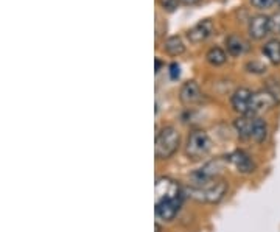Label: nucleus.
<instances>
[{
  "label": "nucleus",
  "mask_w": 280,
  "mask_h": 232,
  "mask_svg": "<svg viewBox=\"0 0 280 232\" xmlns=\"http://www.w3.org/2000/svg\"><path fill=\"white\" fill-rule=\"evenodd\" d=\"M266 89L277 98V101L280 103V81L277 80H269L266 84Z\"/></svg>",
  "instance_id": "19"
},
{
  "label": "nucleus",
  "mask_w": 280,
  "mask_h": 232,
  "mask_svg": "<svg viewBox=\"0 0 280 232\" xmlns=\"http://www.w3.org/2000/svg\"><path fill=\"white\" fill-rule=\"evenodd\" d=\"M271 33V17L266 14H257L249 20V36L260 41Z\"/></svg>",
  "instance_id": "5"
},
{
  "label": "nucleus",
  "mask_w": 280,
  "mask_h": 232,
  "mask_svg": "<svg viewBox=\"0 0 280 232\" xmlns=\"http://www.w3.org/2000/svg\"><path fill=\"white\" fill-rule=\"evenodd\" d=\"M263 53L272 66H280V41L269 39L263 46Z\"/></svg>",
  "instance_id": "14"
},
{
  "label": "nucleus",
  "mask_w": 280,
  "mask_h": 232,
  "mask_svg": "<svg viewBox=\"0 0 280 232\" xmlns=\"http://www.w3.org/2000/svg\"><path fill=\"white\" fill-rule=\"evenodd\" d=\"M269 134V126L266 123L265 119L262 117H255L252 119V133H251V139H254V142L257 143H263L266 142Z\"/></svg>",
  "instance_id": "12"
},
{
  "label": "nucleus",
  "mask_w": 280,
  "mask_h": 232,
  "mask_svg": "<svg viewBox=\"0 0 280 232\" xmlns=\"http://www.w3.org/2000/svg\"><path fill=\"white\" fill-rule=\"evenodd\" d=\"M181 75V67L178 62H173V64H170V78L171 80H178Z\"/></svg>",
  "instance_id": "23"
},
{
  "label": "nucleus",
  "mask_w": 280,
  "mask_h": 232,
  "mask_svg": "<svg viewBox=\"0 0 280 232\" xmlns=\"http://www.w3.org/2000/svg\"><path fill=\"white\" fill-rule=\"evenodd\" d=\"M252 91L248 88H238L230 98L232 108L235 112H238L240 115H251L249 114V104H251V98H252Z\"/></svg>",
  "instance_id": "7"
},
{
  "label": "nucleus",
  "mask_w": 280,
  "mask_h": 232,
  "mask_svg": "<svg viewBox=\"0 0 280 232\" xmlns=\"http://www.w3.org/2000/svg\"><path fill=\"white\" fill-rule=\"evenodd\" d=\"M206 59L210 66H223L224 62L227 61V53L221 49V47H212L209 49V52L206 53Z\"/></svg>",
  "instance_id": "17"
},
{
  "label": "nucleus",
  "mask_w": 280,
  "mask_h": 232,
  "mask_svg": "<svg viewBox=\"0 0 280 232\" xmlns=\"http://www.w3.org/2000/svg\"><path fill=\"white\" fill-rule=\"evenodd\" d=\"M246 70L251 72V73H265L266 72V67L262 64V62L258 61H251L246 64Z\"/></svg>",
  "instance_id": "18"
},
{
  "label": "nucleus",
  "mask_w": 280,
  "mask_h": 232,
  "mask_svg": "<svg viewBox=\"0 0 280 232\" xmlns=\"http://www.w3.org/2000/svg\"><path fill=\"white\" fill-rule=\"evenodd\" d=\"M212 33H213V24H212V20L206 19V20L198 22L193 28H190L187 33V37L190 42H193V44H199V42H204Z\"/></svg>",
  "instance_id": "10"
},
{
  "label": "nucleus",
  "mask_w": 280,
  "mask_h": 232,
  "mask_svg": "<svg viewBox=\"0 0 280 232\" xmlns=\"http://www.w3.org/2000/svg\"><path fill=\"white\" fill-rule=\"evenodd\" d=\"M156 232H161V226L157 223H156Z\"/></svg>",
  "instance_id": "26"
},
{
  "label": "nucleus",
  "mask_w": 280,
  "mask_h": 232,
  "mask_svg": "<svg viewBox=\"0 0 280 232\" xmlns=\"http://www.w3.org/2000/svg\"><path fill=\"white\" fill-rule=\"evenodd\" d=\"M182 200H162L156 201V217L162 221H173L179 212Z\"/></svg>",
  "instance_id": "6"
},
{
  "label": "nucleus",
  "mask_w": 280,
  "mask_h": 232,
  "mask_svg": "<svg viewBox=\"0 0 280 232\" xmlns=\"http://www.w3.org/2000/svg\"><path fill=\"white\" fill-rule=\"evenodd\" d=\"M203 190H204V201L206 203L217 204L227 195L229 184L224 179H218V181H213L210 185H206Z\"/></svg>",
  "instance_id": "8"
},
{
  "label": "nucleus",
  "mask_w": 280,
  "mask_h": 232,
  "mask_svg": "<svg viewBox=\"0 0 280 232\" xmlns=\"http://www.w3.org/2000/svg\"><path fill=\"white\" fill-rule=\"evenodd\" d=\"M201 89L198 86L196 81H185L181 88L179 92V98L184 104L187 106H191V104H196L201 100Z\"/></svg>",
  "instance_id": "11"
},
{
  "label": "nucleus",
  "mask_w": 280,
  "mask_h": 232,
  "mask_svg": "<svg viewBox=\"0 0 280 232\" xmlns=\"http://www.w3.org/2000/svg\"><path fill=\"white\" fill-rule=\"evenodd\" d=\"M277 98L268 91V89H262L252 94L251 98V104H249V114H257L262 111H269L274 106H277Z\"/></svg>",
  "instance_id": "4"
},
{
  "label": "nucleus",
  "mask_w": 280,
  "mask_h": 232,
  "mask_svg": "<svg viewBox=\"0 0 280 232\" xmlns=\"http://www.w3.org/2000/svg\"><path fill=\"white\" fill-rule=\"evenodd\" d=\"M184 190L179 184L168 176H161L156 179V201L162 200H182Z\"/></svg>",
  "instance_id": "3"
},
{
  "label": "nucleus",
  "mask_w": 280,
  "mask_h": 232,
  "mask_svg": "<svg viewBox=\"0 0 280 232\" xmlns=\"http://www.w3.org/2000/svg\"><path fill=\"white\" fill-rule=\"evenodd\" d=\"M165 52L170 56H179L185 52V46H184V41L179 36H171L165 41V46H164Z\"/></svg>",
  "instance_id": "16"
},
{
  "label": "nucleus",
  "mask_w": 280,
  "mask_h": 232,
  "mask_svg": "<svg viewBox=\"0 0 280 232\" xmlns=\"http://www.w3.org/2000/svg\"><path fill=\"white\" fill-rule=\"evenodd\" d=\"M179 2H181V0H159L161 7H162L164 10H167V11H173V10L178 7Z\"/></svg>",
  "instance_id": "22"
},
{
  "label": "nucleus",
  "mask_w": 280,
  "mask_h": 232,
  "mask_svg": "<svg viewBox=\"0 0 280 232\" xmlns=\"http://www.w3.org/2000/svg\"><path fill=\"white\" fill-rule=\"evenodd\" d=\"M229 162L236 168V172L245 173V175L252 173L255 170V162L243 150H236L232 154H229Z\"/></svg>",
  "instance_id": "9"
},
{
  "label": "nucleus",
  "mask_w": 280,
  "mask_h": 232,
  "mask_svg": "<svg viewBox=\"0 0 280 232\" xmlns=\"http://www.w3.org/2000/svg\"><path fill=\"white\" fill-rule=\"evenodd\" d=\"M212 148V142L209 134L204 130L190 131L185 143V154L188 159H201Z\"/></svg>",
  "instance_id": "2"
},
{
  "label": "nucleus",
  "mask_w": 280,
  "mask_h": 232,
  "mask_svg": "<svg viewBox=\"0 0 280 232\" xmlns=\"http://www.w3.org/2000/svg\"><path fill=\"white\" fill-rule=\"evenodd\" d=\"M233 128L242 139H249L252 133V119L248 115H240L233 122Z\"/></svg>",
  "instance_id": "15"
},
{
  "label": "nucleus",
  "mask_w": 280,
  "mask_h": 232,
  "mask_svg": "<svg viewBox=\"0 0 280 232\" xmlns=\"http://www.w3.org/2000/svg\"><path fill=\"white\" fill-rule=\"evenodd\" d=\"M226 49H227V53L230 56L236 58V56H242L246 53L248 44L243 37L236 36V34H230L229 37H226Z\"/></svg>",
  "instance_id": "13"
},
{
  "label": "nucleus",
  "mask_w": 280,
  "mask_h": 232,
  "mask_svg": "<svg viewBox=\"0 0 280 232\" xmlns=\"http://www.w3.org/2000/svg\"><path fill=\"white\" fill-rule=\"evenodd\" d=\"M161 66H162V62H161L159 59H156V73L161 70Z\"/></svg>",
  "instance_id": "25"
},
{
  "label": "nucleus",
  "mask_w": 280,
  "mask_h": 232,
  "mask_svg": "<svg viewBox=\"0 0 280 232\" xmlns=\"http://www.w3.org/2000/svg\"><path fill=\"white\" fill-rule=\"evenodd\" d=\"M181 145V134L173 125H165L156 134L154 154L157 159L165 161L173 156Z\"/></svg>",
  "instance_id": "1"
},
{
  "label": "nucleus",
  "mask_w": 280,
  "mask_h": 232,
  "mask_svg": "<svg viewBox=\"0 0 280 232\" xmlns=\"http://www.w3.org/2000/svg\"><path fill=\"white\" fill-rule=\"evenodd\" d=\"M271 31L280 36V11L271 16Z\"/></svg>",
  "instance_id": "21"
},
{
  "label": "nucleus",
  "mask_w": 280,
  "mask_h": 232,
  "mask_svg": "<svg viewBox=\"0 0 280 232\" xmlns=\"http://www.w3.org/2000/svg\"><path fill=\"white\" fill-rule=\"evenodd\" d=\"M275 2H277V4H278V7H280V0H275Z\"/></svg>",
  "instance_id": "27"
},
{
  "label": "nucleus",
  "mask_w": 280,
  "mask_h": 232,
  "mask_svg": "<svg viewBox=\"0 0 280 232\" xmlns=\"http://www.w3.org/2000/svg\"><path fill=\"white\" fill-rule=\"evenodd\" d=\"M251 4L257 10H268L275 4V0H251Z\"/></svg>",
  "instance_id": "20"
},
{
  "label": "nucleus",
  "mask_w": 280,
  "mask_h": 232,
  "mask_svg": "<svg viewBox=\"0 0 280 232\" xmlns=\"http://www.w3.org/2000/svg\"><path fill=\"white\" fill-rule=\"evenodd\" d=\"M181 2H182L184 5H196V4L201 2V0H181Z\"/></svg>",
  "instance_id": "24"
}]
</instances>
